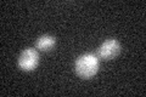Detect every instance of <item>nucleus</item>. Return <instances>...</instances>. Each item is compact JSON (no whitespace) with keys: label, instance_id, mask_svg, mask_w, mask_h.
Instances as JSON below:
<instances>
[{"label":"nucleus","instance_id":"f257e3e1","mask_svg":"<svg viewBox=\"0 0 146 97\" xmlns=\"http://www.w3.org/2000/svg\"><path fill=\"white\" fill-rule=\"evenodd\" d=\"M76 72L79 77L88 79L95 75L99 69V59L93 53H84L79 56L76 61Z\"/></svg>","mask_w":146,"mask_h":97},{"label":"nucleus","instance_id":"20e7f679","mask_svg":"<svg viewBox=\"0 0 146 97\" xmlns=\"http://www.w3.org/2000/svg\"><path fill=\"white\" fill-rule=\"evenodd\" d=\"M55 45V38L51 35H42L36 40L35 48L40 51H49L50 49Z\"/></svg>","mask_w":146,"mask_h":97},{"label":"nucleus","instance_id":"7ed1b4c3","mask_svg":"<svg viewBox=\"0 0 146 97\" xmlns=\"http://www.w3.org/2000/svg\"><path fill=\"white\" fill-rule=\"evenodd\" d=\"M121 51V44L116 39H108L100 45L98 50V56L102 59H111L116 57Z\"/></svg>","mask_w":146,"mask_h":97},{"label":"nucleus","instance_id":"f03ea898","mask_svg":"<svg viewBox=\"0 0 146 97\" xmlns=\"http://www.w3.org/2000/svg\"><path fill=\"white\" fill-rule=\"evenodd\" d=\"M39 62V55L34 49H26L18 57V66L23 71H33Z\"/></svg>","mask_w":146,"mask_h":97}]
</instances>
